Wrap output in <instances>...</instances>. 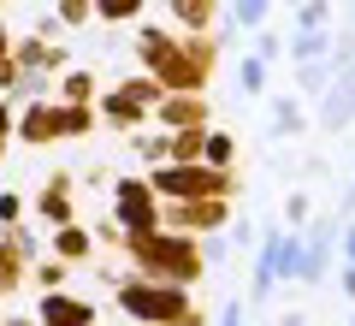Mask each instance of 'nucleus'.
<instances>
[{"mask_svg":"<svg viewBox=\"0 0 355 326\" xmlns=\"http://www.w3.org/2000/svg\"><path fill=\"white\" fill-rule=\"evenodd\" d=\"M202 154H207L214 166H225V161H231V137H219V131H214V137H202Z\"/></svg>","mask_w":355,"mask_h":326,"instance_id":"9","label":"nucleus"},{"mask_svg":"<svg viewBox=\"0 0 355 326\" xmlns=\"http://www.w3.org/2000/svg\"><path fill=\"white\" fill-rule=\"evenodd\" d=\"M349 113H355V72H343L338 89H331V101L320 107V119H326V131H338V125H349Z\"/></svg>","mask_w":355,"mask_h":326,"instance_id":"4","label":"nucleus"},{"mask_svg":"<svg viewBox=\"0 0 355 326\" xmlns=\"http://www.w3.org/2000/svg\"><path fill=\"white\" fill-rule=\"evenodd\" d=\"M0 48H6V30H0Z\"/></svg>","mask_w":355,"mask_h":326,"instance_id":"23","label":"nucleus"},{"mask_svg":"<svg viewBox=\"0 0 355 326\" xmlns=\"http://www.w3.org/2000/svg\"><path fill=\"white\" fill-rule=\"evenodd\" d=\"M154 190H166V196H207V190H225V178H219V172H190V166H172V172L154 178Z\"/></svg>","mask_w":355,"mask_h":326,"instance_id":"1","label":"nucleus"},{"mask_svg":"<svg viewBox=\"0 0 355 326\" xmlns=\"http://www.w3.org/2000/svg\"><path fill=\"white\" fill-rule=\"evenodd\" d=\"M89 95H95L89 72H71V77H65V101H89Z\"/></svg>","mask_w":355,"mask_h":326,"instance_id":"10","label":"nucleus"},{"mask_svg":"<svg viewBox=\"0 0 355 326\" xmlns=\"http://www.w3.org/2000/svg\"><path fill=\"white\" fill-rule=\"evenodd\" d=\"M219 326H243V309H237V302L225 309V320H219Z\"/></svg>","mask_w":355,"mask_h":326,"instance_id":"19","label":"nucleus"},{"mask_svg":"<svg viewBox=\"0 0 355 326\" xmlns=\"http://www.w3.org/2000/svg\"><path fill=\"white\" fill-rule=\"evenodd\" d=\"M343 208H349V213H355V190H349V196H343Z\"/></svg>","mask_w":355,"mask_h":326,"instance_id":"21","label":"nucleus"},{"mask_svg":"<svg viewBox=\"0 0 355 326\" xmlns=\"http://www.w3.org/2000/svg\"><path fill=\"white\" fill-rule=\"evenodd\" d=\"M296 60H326V36L302 24V36H296Z\"/></svg>","mask_w":355,"mask_h":326,"instance_id":"7","label":"nucleus"},{"mask_svg":"<svg viewBox=\"0 0 355 326\" xmlns=\"http://www.w3.org/2000/svg\"><path fill=\"white\" fill-rule=\"evenodd\" d=\"M119 220H125L130 231H154V208H148V196H142V184H119Z\"/></svg>","mask_w":355,"mask_h":326,"instance_id":"3","label":"nucleus"},{"mask_svg":"<svg viewBox=\"0 0 355 326\" xmlns=\"http://www.w3.org/2000/svg\"><path fill=\"white\" fill-rule=\"evenodd\" d=\"M196 137H202V131H184V137L172 142V154H184V161H190V154H202V142H196Z\"/></svg>","mask_w":355,"mask_h":326,"instance_id":"14","label":"nucleus"},{"mask_svg":"<svg viewBox=\"0 0 355 326\" xmlns=\"http://www.w3.org/2000/svg\"><path fill=\"white\" fill-rule=\"evenodd\" d=\"M178 13L190 18V24H202V18H207V13H214V0H178Z\"/></svg>","mask_w":355,"mask_h":326,"instance_id":"13","label":"nucleus"},{"mask_svg":"<svg viewBox=\"0 0 355 326\" xmlns=\"http://www.w3.org/2000/svg\"><path fill=\"white\" fill-rule=\"evenodd\" d=\"M349 326H355V320H349Z\"/></svg>","mask_w":355,"mask_h":326,"instance_id":"24","label":"nucleus"},{"mask_svg":"<svg viewBox=\"0 0 355 326\" xmlns=\"http://www.w3.org/2000/svg\"><path fill=\"white\" fill-rule=\"evenodd\" d=\"M343 297H349V302H355V261H349V267H343Z\"/></svg>","mask_w":355,"mask_h":326,"instance_id":"18","label":"nucleus"},{"mask_svg":"<svg viewBox=\"0 0 355 326\" xmlns=\"http://www.w3.org/2000/svg\"><path fill=\"white\" fill-rule=\"evenodd\" d=\"M130 314H148V320H166V314H184V297L178 291H125Z\"/></svg>","mask_w":355,"mask_h":326,"instance_id":"2","label":"nucleus"},{"mask_svg":"<svg viewBox=\"0 0 355 326\" xmlns=\"http://www.w3.org/2000/svg\"><path fill=\"white\" fill-rule=\"evenodd\" d=\"M42 320H48V326H89V302L48 297V302H42Z\"/></svg>","mask_w":355,"mask_h":326,"instance_id":"5","label":"nucleus"},{"mask_svg":"<svg viewBox=\"0 0 355 326\" xmlns=\"http://www.w3.org/2000/svg\"><path fill=\"white\" fill-rule=\"evenodd\" d=\"M243 89H249V95L266 89V60H243Z\"/></svg>","mask_w":355,"mask_h":326,"instance_id":"8","label":"nucleus"},{"mask_svg":"<svg viewBox=\"0 0 355 326\" xmlns=\"http://www.w3.org/2000/svg\"><path fill=\"white\" fill-rule=\"evenodd\" d=\"M237 18H243V24H254V18H266V0H237Z\"/></svg>","mask_w":355,"mask_h":326,"instance_id":"15","label":"nucleus"},{"mask_svg":"<svg viewBox=\"0 0 355 326\" xmlns=\"http://www.w3.org/2000/svg\"><path fill=\"white\" fill-rule=\"evenodd\" d=\"M60 255H89V238H83V231H71V226H65V231H60Z\"/></svg>","mask_w":355,"mask_h":326,"instance_id":"12","label":"nucleus"},{"mask_svg":"<svg viewBox=\"0 0 355 326\" xmlns=\"http://www.w3.org/2000/svg\"><path fill=\"white\" fill-rule=\"evenodd\" d=\"M0 137H6V107H0Z\"/></svg>","mask_w":355,"mask_h":326,"instance_id":"22","label":"nucleus"},{"mask_svg":"<svg viewBox=\"0 0 355 326\" xmlns=\"http://www.w3.org/2000/svg\"><path fill=\"white\" fill-rule=\"evenodd\" d=\"M18 208H24V202H18L12 190H6V196H0V220H18Z\"/></svg>","mask_w":355,"mask_h":326,"instance_id":"16","label":"nucleus"},{"mask_svg":"<svg viewBox=\"0 0 355 326\" xmlns=\"http://www.w3.org/2000/svg\"><path fill=\"white\" fill-rule=\"evenodd\" d=\"M24 137H30V142L60 137V113H53V107H30V113H24Z\"/></svg>","mask_w":355,"mask_h":326,"instance_id":"6","label":"nucleus"},{"mask_svg":"<svg viewBox=\"0 0 355 326\" xmlns=\"http://www.w3.org/2000/svg\"><path fill=\"white\" fill-rule=\"evenodd\" d=\"M137 6H142V0H95V13H101V18H130Z\"/></svg>","mask_w":355,"mask_h":326,"instance_id":"11","label":"nucleus"},{"mask_svg":"<svg viewBox=\"0 0 355 326\" xmlns=\"http://www.w3.org/2000/svg\"><path fill=\"white\" fill-rule=\"evenodd\" d=\"M343 255H349V261H355V226L343 231Z\"/></svg>","mask_w":355,"mask_h":326,"instance_id":"20","label":"nucleus"},{"mask_svg":"<svg viewBox=\"0 0 355 326\" xmlns=\"http://www.w3.org/2000/svg\"><path fill=\"white\" fill-rule=\"evenodd\" d=\"M60 13H65V18H71V24H77V18L89 13V0H60Z\"/></svg>","mask_w":355,"mask_h":326,"instance_id":"17","label":"nucleus"}]
</instances>
